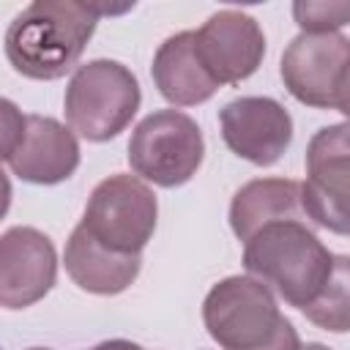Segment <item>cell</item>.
<instances>
[{
    "label": "cell",
    "instance_id": "6da1fadb",
    "mask_svg": "<svg viewBox=\"0 0 350 350\" xmlns=\"http://www.w3.org/2000/svg\"><path fill=\"white\" fill-rule=\"evenodd\" d=\"M98 14L93 3L36 0L5 30L8 63L30 79H60L85 52Z\"/></svg>",
    "mask_w": 350,
    "mask_h": 350
},
{
    "label": "cell",
    "instance_id": "7a4b0ae2",
    "mask_svg": "<svg viewBox=\"0 0 350 350\" xmlns=\"http://www.w3.org/2000/svg\"><path fill=\"white\" fill-rule=\"evenodd\" d=\"M331 254L309 221H273L243 243V265L290 306L306 309L334 273Z\"/></svg>",
    "mask_w": 350,
    "mask_h": 350
},
{
    "label": "cell",
    "instance_id": "3957f363",
    "mask_svg": "<svg viewBox=\"0 0 350 350\" xmlns=\"http://www.w3.org/2000/svg\"><path fill=\"white\" fill-rule=\"evenodd\" d=\"M139 98V82L123 63L90 60L74 71L66 88V118L79 137L104 142L131 123Z\"/></svg>",
    "mask_w": 350,
    "mask_h": 350
},
{
    "label": "cell",
    "instance_id": "277c9868",
    "mask_svg": "<svg viewBox=\"0 0 350 350\" xmlns=\"http://www.w3.org/2000/svg\"><path fill=\"white\" fill-rule=\"evenodd\" d=\"M202 153L200 126L178 109L150 112L129 139L131 170L164 189L186 183L200 170Z\"/></svg>",
    "mask_w": 350,
    "mask_h": 350
},
{
    "label": "cell",
    "instance_id": "5b68a950",
    "mask_svg": "<svg viewBox=\"0 0 350 350\" xmlns=\"http://www.w3.org/2000/svg\"><path fill=\"white\" fill-rule=\"evenodd\" d=\"M282 82L293 98L347 112L350 41L342 33H301L282 55Z\"/></svg>",
    "mask_w": 350,
    "mask_h": 350
},
{
    "label": "cell",
    "instance_id": "8992f818",
    "mask_svg": "<svg viewBox=\"0 0 350 350\" xmlns=\"http://www.w3.org/2000/svg\"><path fill=\"white\" fill-rule=\"evenodd\" d=\"M156 194L139 178L120 172L93 189L79 224L107 249L139 254L156 230Z\"/></svg>",
    "mask_w": 350,
    "mask_h": 350
},
{
    "label": "cell",
    "instance_id": "52a82bcc",
    "mask_svg": "<svg viewBox=\"0 0 350 350\" xmlns=\"http://www.w3.org/2000/svg\"><path fill=\"white\" fill-rule=\"evenodd\" d=\"M202 320L224 350H254L271 339L282 314L262 282L252 276H227L205 295Z\"/></svg>",
    "mask_w": 350,
    "mask_h": 350
},
{
    "label": "cell",
    "instance_id": "ba28073f",
    "mask_svg": "<svg viewBox=\"0 0 350 350\" xmlns=\"http://www.w3.org/2000/svg\"><path fill=\"white\" fill-rule=\"evenodd\" d=\"M301 205L309 224L347 235V123L325 126L312 137Z\"/></svg>",
    "mask_w": 350,
    "mask_h": 350
},
{
    "label": "cell",
    "instance_id": "9c48e42d",
    "mask_svg": "<svg viewBox=\"0 0 350 350\" xmlns=\"http://www.w3.org/2000/svg\"><path fill=\"white\" fill-rule=\"evenodd\" d=\"M194 52L216 85H238L262 63L265 36L249 14L224 8L194 30Z\"/></svg>",
    "mask_w": 350,
    "mask_h": 350
},
{
    "label": "cell",
    "instance_id": "30bf717a",
    "mask_svg": "<svg viewBox=\"0 0 350 350\" xmlns=\"http://www.w3.org/2000/svg\"><path fill=\"white\" fill-rule=\"evenodd\" d=\"M219 123L227 148L257 167L279 161L293 142L290 112L268 96H243L224 104Z\"/></svg>",
    "mask_w": 350,
    "mask_h": 350
},
{
    "label": "cell",
    "instance_id": "8fae6325",
    "mask_svg": "<svg viewBox=\"0 0 350 350\" xmlns=\"http://www.w3.org/2000/svg\"><path fill=\"white\" fill-rule=\"evenodd\" d=\"M55 276L57 254L41 230L11 227L0 235V306H33L52 290Z\"/></svg>",
    "mask_w": 350,
    "mask_h": 350
},
{
    "label": "cell",
    "instance_id": "7c38bea8",
    "mask_svg": "<svg viewBox=\"0 0 350 350\" xmlns=\"http://www.w3.org/2000/svg\"><path fill=\"white\" fill-rule=\"evenodd\" d=\"M14 175L27 183H60L74 175L79 167V142L74 131H68L55 118L27 115L25 137L14 156L8 159Z\"/></svg>",
    "mask_w": 350,
    "mask_h": 350
},
{
    "label": "cell",
    "instance_id": "4fadbf2b",
    "mask_svg": "<svg viewBox=\"0 0 350 350\" xmlns=\"http://www.w3.org/2000/svg\"><path fill=\"white\" fill-rule=\"evenodd\" d=\"M273 221H309L301 205V183L290 178H257L241 186L230 202V227L249 241Z\"/></svg>",
    "mask_w": 350,
    "mask_h": 350
},
{
    "label": "cell",
    "instance_id": "5bb4252c",
    "mask_svg": "<svg viewBox=\"0 0 350 350\" xmlns=\"http://www.w3.org/2000/svg\"><path fill=\"white\" fill-rule=\"evenodd\" d=\"M139 254H120L98 243L82 224L66 243V271L77 287L96 295L123 293L139 273Z\"/></svg>",
    "mask_w": 350,
    "mask_h": 350
},
{
    "label": "cell",
    "instance_id": "9a60e30c",
    "mask_svg": "<svg viewBox=\"0 0 350 350\" xmlns=\"http://www.w3.org/2000/svg\"><path fill=\"white\" fill-rule=\"evenodd\" d=\"M153 82L159 93L175 107H194L216 93V82L202 68L194 52V30L170 36L153 57Z\"/></svg>",
    "mask_w": 350,
    "mask_h": 350
},
{
    "label": "cell",
    "instance_id": "2e32d148",
    "mask_svg": "<svg viewBox=\"0 0 350 350\" xmlns=\"http://www.w3.org/2000/svg\"><path fill=\"white\" fill-rule=\"evenodd\" d=\"M314 325L325 328V331H347L350 325V312H347V257L345 254H336V262H334V273L331 279L325 282L323 293L306 306L301 309Z\"/></svg>",
    "mask_w": 350,
    "mask_h": 350
},
{
    "label": "cell",
    "instance_id": "e0dca14e",
    "mask_svg": "<svg viewBox=\"0 0 350 350\" xmlns=\"http://www.w3.org/2000/svg\"><path fill=\"white\" fill-rule=\"evenodd\" d=\"M293 16L304 33H336L350 19V3H295Z\"/></svg>",
    "mask_w": 350,
    "mask_h": 350
},
{
    "label": "cell",
    "instance_id": "ac0fdd59",
    "mask_svg": "<svg viewBox=\"0 0 350 350\" xmlns=\"http://www.w3.org/2000/svg\"><path fill=\"white\" fill-rule=\"evenodd\" d=\"M25 120L27 118L19 112V107L0 96V161L11 159L14 150L19 148L25 137Z\"/></svg>",
    "mask_w": 350,
    "mask_h": 350
},
{
    "label": "cell",
    "instance_id": "d6986e66",
    "mask_svg": "<svg viewBox=\"0 0 350 350\" xmlns=\"http://www.w3.org/2000/svg\"><path fill=\"white\" fill-rule=\"evenodd\" d=\"M254 350H301V339H298V331L293 328L290 320L282 317V323L276 325V331L271 334V339Z\"/></svg>",
    "mask_w": 350,
    "mask_h": 350
},
{
    "label": "cell",
    "instance_id": "ffe728a7",
    "mask_svg": "<svg viewBox=\"0 0 350 350\" xmlns=\"http://www.w3.org/2000/svg\"><path fill=\"white\" fill-rule=\"evenodd\" d=\"M8 205H11V180H8V175L0 170V219L8 213Z\"/></svg>",
    "mask_w": 350,
    "mask_h": 350
},
{
    "label": "cell",
    "instance_id": "44dd1931",
    "mask_svg": "<svg viewBox=\"0 0 350 350\" xmlns=\"http://www.w3.org/2000/svg\"><path fill=\"white\" fill-rule=\"evenodd\" d=\"M93 350H142V347L134 345V342H126V339H109V342L96 345Z\"/></svg>",
    "mask_w": 350,
    "mask_h": 350
},
{
    "label": "cell",
    "instance_id": "7402d4cb",
    "mask_svg": "<svg viewBox=\"0 0 350 350\" xmlns=\"http://www.w3.org/2000/svg\"><path fill=\"white\" fill-rule=\"evenodd\" d=\"M301 350H328L325 345H317V342H312V345H306V347H301Z\"/></svg>",
    "mask_w": 350,
    "mask_h": 350
},
{
    "label": "cell",
    "instance_id": "603a6c76",
    "mask_svg": "<svg viewBox=\"0 0 350 350\" xmlns=\"http://www.w3.org/2000/svg\"><path fill=\"white\" fill-rule=\"evenodd\" d=\"M30 350H46V347H30Z\"/></svg>",
    "mask_w": 350,
    "mask_h": 350
}]
</instances>
